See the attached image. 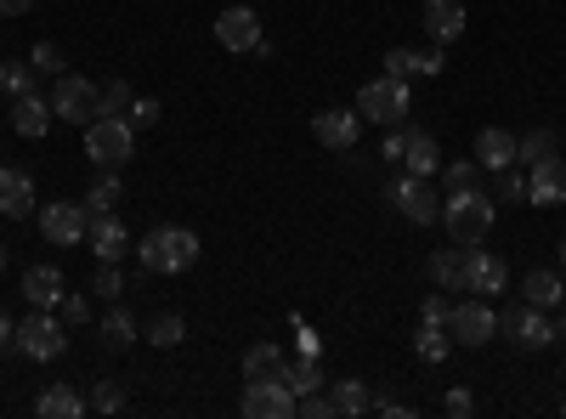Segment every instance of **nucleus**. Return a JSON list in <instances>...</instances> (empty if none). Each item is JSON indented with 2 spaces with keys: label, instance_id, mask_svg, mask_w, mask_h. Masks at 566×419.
I'll list each match as a JSON object with an SVG mask.
<instances>
[{
  "label": "nucleus",
  "instance_id": "obj_1",
  "mask_svg": "<svg viewBox=\"0 0 566 419\" xmlns=\"http://www.w3.org/2000/svg\"><path fill=\"white\" fill-rule=\"evenodd\" d=\"M493 216H499V199L482 193V188H453L442 193V227L453 244H482L493 232Z\"/></svg>",
  "mask_w": 566,
  "mask_h": 419
},
{
  "label": "nucleus",
  "instance_id": "obj_2",
  "mask_svg": "<svg viewBox=\"0 0 566 419\" xmlns=\"http://www.w3.org/2000/svg\"><path fill=\"white\" fill-rule=\"evenodd\" d=\"M136 255H142V272H165V277H176V272H187L199 261V232H187V227H154L148 239L136 244Z\"/></svg>",
  "mask_w": 566,
  "mask_h": 419
},
{
  "label": "nucleus",
  "instance_id": "obj_3",
  "mask_svg": "<svg viewBox=\"0 0 566 419\" xmlns=\"http://www.w3.org/2000/svg\"><path fill=\"white\" fill-rule=\"evenodd\" d=\"M136 154V125L125 114H97L85 125V159L97 170H119Z\"/></svg>",
  "mask_w": 566,
  "mask_h": 419
},
{
  "label": "nucleus",
  "instance_id": "obj_4",
  "mask_svg": "<svg viewBox=\"0 0 566 419\" xmlns=\"http://www.w3.org/2000/svg\"><path fill=\"white\" fill-rule=\"evenodd\" d=\"M368 125H380V130H391V125H408V108H413V97H408V80H391V74H380V80H368L363 91H357V103H352Z\"/></svg>",
  "mask_w": 566,
  "mask_h": 419
},
{
  "label": "nucleus",
  "instance_id": "obj_5",
  "mask_svg": "<svg viewBox=\"0 0 566 419\" xmlns=\"http://www.w3.org/2000/svg\"><path fill=\"white\" fill-rule=\"evenodd\" d=\"M23 357H34V363H52V357H63V346H69V335H63V323H57V312H45V306H29V317H18V341H12Z\"/></svg>",
  "mask_w": 566,
  "mask_h": 419
},
{
  "label": "nucleus",
  "instance_id": "obj_6",
  "mask_svg": "<svg viewBox=\"0 0 566 419\" xmlns=\"http://www.w3.org/2000/svg\"><path fill=\"white\" fill-rule=\"evenodd\" d=\"M52 114L57 119H69V125H91L103 114V85H91V80H80V74H57V85H52Z\"/></svg>",
  "mask_w": 566,
  "mask_h": 419
},
{
  "label": "nucleus",
  "instance_id": "obj_7",
  "mask_svg": "<svg viewBox=\"0 0 566 419\" xmlns=\"http://www.w3.org/2000/svg\"><path fill=\"white\" fill-rule=\"evenodd\" d=\"M499 335H510L522 352H544V346H555V323H549V312L544 306H510V312H499Z\"/></svg>",
  "mask_w": 566,
  "mask_h": 419
},
{
  "label": "nucleus",
  "instance_id": "obj_8",
  "mask_svg": "<svg viewBox=\"0 0 566 419\" xmlns=\"http://www.w3.org/2000/svg\"><path fill=\"white\" fill-rule=\"evenodd\" d=\"M386 193L397 199V210H402L413 227H431V221H442V188H431V176H397Z\"/></svg>",
  "mask_w": 566,
  "mask_h": 419
},
{
  "label": "nucleus",
  "instance_id": "obj_9",
  "mask_svg": "<svg viewBox=\"0 0 566 419\" xmlns=\"http://www.w3.org/2000/svg\"><path fill=\"white\" fill-rule=\"evenodd\" d=\"M448 335H453V346H488L499 335V312L482 295H470L448 312Z\"/></svg>",
  "mask_w": 566,
  "mask_h": 419
},
{
  "label": "nucleus",
  "instance_id": "obj_10",
  "mask_svg": "<svg viewBox=\"0 0 566 419\" xmlns=\"http://www.w3.org/2000/svg\"><path fill=\"white\" fill-rule=\"evenodd\" d=\"M34 216H40L45 244H57V250H69V244H85V227H91V210H85V205L52 199V205H40Z\"/></svg>",
  "mask_w": 566,
  "mask_h": 419
},
{
  "label": "nucleus",
  "instance_id": "obj_11",
  "mask_svg": "<svg viewBox=\"0 0 566 419\" xmlns=\"http://www.w3.org/2000/svg\"><path fill=\"white\" fill-rule=\"evenodd\" d=\"M295 402H301V397L290 391V380H244L239 413H244V419H290Z\"/></svg>",
  "mask_w": 566,
  "mask_h": 419
},
{
  "label": "nucleus",
  "instance_id": "obj_12",
  "mask_svg": "<svg viewBox=\"0 0 566 419\" xmlns=\"http://www.w3.org/2000/svg\"><path fill=\"white\" fill-rule=\"evenodd\" d=\"M312 136L328 154H346V148H357V136H363V114L357 108H323V114H312Z\"/></svg>",
  "mask_w": 566,
  "mask_h": 419
},
{
  "label": "nucleus",
  "instance_id": "obj_13",
  "mask_svg": "<svg viewBox=\"0 0 566 419\" xmlns=\"http://www.w3.org/2000/svg\"><path fill=\"white\" fill-rule=\"evenodd\" d=\"M470 255H476V244H442L431 261H424V272H431V284L442 295H459L470 284Z\"/></svg>",
  "mask_w": 566,
  "mask_h": 419
},
{
  "label": "nucleus",
  "instance_id": "obj_14",
  "mask_svg": "<svg viewBox=\"0 0 566 419\" xmlns=\"http://www.w3.org/2000/svg\"><path fill=\"white\" fill-rule=\"evenodd\" d=\"M527 205H538V210L566 205V159L560 154H549V159H538L527 170Z\"/></svg>",
  "mask_w": 566,
  "mask_h": 419
},
{
  "label": "nucleus",
  "instance_id": "obj_15",
  "mask_svg": "<svg viewBox=\"0 0 566 419\" xmlns=\"http://www.w3.org/2000/svg\"><path fill=\"white\" fill-rule=\"evenodd\" d=\"M216 40L227 45V52H239V57H244V52H255L266 34H261V18H255L250 7H227V12L216 18Z\"/></svg>",
  "mask_w": 566,
  "mask_h": 419
},
{
  "label": "nucleus",
  "instance_id": "obj_16",
  "mask_svg": "<svg viewBox=\"0 0 566 419\" xmlns=\"http://www.w3.org/2000/svg\"><path fill=\"white\" fill-rule=\"evenodd\" d=\"M34 210H40L34 205V176L7 165V170H0V216H7V221H29Z\"/></svg>",
  "mask_w": 566,
  "mask_h": 419
},
{
  "label": "nucleus",
  "instance_id": "obj_17",
  "mask_svg": "<svg viewBox=\"0 0 566 419\" xmlns=\"http://www.w3.org/2000/svg\"><path fill=\"white\" fill-rule=\"evenodd\" d=\"M85 244H91V255H97V261H119V255L130 250V232H125V221H119L114 210H103V216H91Z\"/></svg>",
  "mask_w": 566,
  "mask_h": 419
},
{
  "label": "nucleus",
  "instance_id": "obj_18",
  "mask_svg": "<svg viewBox=\"0 0 566 419\" xmlns=\"http://www.w3.org/2000/svg\"><path fill=\"white\" fill-rule=\"evenodd\" d=\"M419 23H424V34H431L437 45H453V40H464V0H424Z\"/></svg>",
  "mask_w": 566,
  "mask_h": 419
},
{
  "label": "nucleus",
  "instance_id": "obj_19",
  "mask_svg": "<svg viewBox=\"0 0 566 419\" xmlns=\"http://www.w3.org/2000/svg\"><path fill=\"white\" fill-rule=\"evenodd\" d=\"M52 103L40 97V91H23V97H12V130L23 136V143H40L45 130H52Z\"/></svg>",
  "mask_w": 566,
  "mask_h": 419
},
{
  "label": "nucleus",
  "instance_id": "obj_20",
  "mask_svg": "<svg viewBox=\"0 0 566 419\" xmlns=\"http://www.w3.org/2000/svg\"><path fill=\"white\" fill-rule=\"evenodd\" d=\"M464 290H470V295H482V301L504 295V290H510V266H504L493 250L476 244V255H470V284H464Z\"/></svg>",
  "mask_w": 566,
  "mask_h": 419
},
{
  "label": "nucleus",
  "instance_id": "obj_21",
  "mask_svg": "<svg viewBox=\"0 0 566 419\" xmlns=\"http://www.w3.org/2000/svg\"><path fill=\"white\" fill-rule=\"evenodd\" d=\"M63 295H69V284H63V272H57V266H29V272H23V301H29V306L57 312Z\"/></svg>",
  "mask_w": 566,
  "mask_h": 419
},
{
  "label": "nucleus",
  "instance_id": "obj_22",
  "mask_svg": "<svg viewBox=\"0 0 566 419\" xmlns=\"http://www.w3.org/2000/svg\"><path fill=\"white\" fill-rule=\"evenodd\" d=\"M402 170H408V176H437V170H442V143H437L431 130H408Z\"/></svg>",
  "mask_w": 566,
  "mask_h": 419
},
{
  "label": "nucleus",
  "instance_id": "obj_23",
  "mask_svg": "<svg viewBox=\"0 0 566 419\" xmlns=\"http://www.w3.org/2000/svg\"><path fill=\"white\" fill-rule=\"evenodd\" d=\"M522 295H527V306H544V312H555V306L566 301V272L533 266V272L522 277Z\"/></svg>",
  "mask_w": 566,
  "mask_h": 419
},
{
  "label": "nucleus",
  "instance_id": "obj_24",
  "mask_svg": "<svg viewBox=\"0 0 566 419\" xmlns=\"http://www.w3.org/2000/svg\"><path fill=\"white\" fill-rule=\"evenodd\" d=\"M476 165H482V170H510V165H515V136H510L504 125L476 130Z\"/></svg>",
  "mask_w": 566,
  "mask_h": 419
},
{
  "label": "nucleus",
  "instance_id": "obj_25",
  "mask_svg": "<svg viewBox=\"0 0 566 419\" xmlns=\"http://www.w3.org/2000/svg\"><path fill=\"white\" fill-rule=\"evenodd\" d=\"M85 408H91V402H85L74 386H63V380H57V386H45V391H40V402H34V413H40V419H80Z\"/></svg>",
  "mask_w": 566,
  "mask_h": 419
},
{
  "label": "nucleus",
  "instance_id": "obj_26",
  "mask_svg": "<svg viewBox=\"0 0 566 419\" xmlns=\"http://www.w3.org/2000/svg\"><path fill=\"white\" fill-rule=\"evenodd\" d=\"M283 368H290V357H283V346H272V341H255L244 352V380H283Z\"/></svg>",
  "mask_w": 566,
  "mask_h": 419
},
{
  "label": "nucleus",
  "instance_id": "obj_27",
  "mask_svg": "<svg viewBox=\"0 0 566 419\" xmlns=\"http://www.w3.org/2000/svg\"><path fill=\"white\" fill-rule=\"evenodd\" d=\"M328 402H335L340 419H363V413H374V391H368V380H335V386H328Z\"/></svg>",
  "mask_w": 566,
  "mask_h": 419
},
{
  "label": "nucleus",
  "instance_id": "obj_28",
  "mask_svg": "<svg viewBox=\"0 0 566 419\" xmlns=\"http://www.w3.org/2000/svg\"><path fill=\"white\" fill-rule=\"evenodd\" d=\"M181 341H187L181 312H159V317H148V346H154V352H176Z\"/></svg>",
  "mask_w": 566,
  "mask_h": 419
},
{
  "label": "nucleus",
  "instance_id": "obj_29",
  "mask_svg": "<svg viewBox=\"0 0 566 419\" xmlns=\"http://www.w3.org/2000/svg\"><path fill=\"white\" fill-rule=\"evenodd\" d=\"M413 352H419L424 363H448V352H453V335L442 329V323H419V335H413Z\"/></svg>",
  "mask_w": 566,
  "mask_h": 419
},
{
  "label": "nucleus",
  "instance_id": "obj_30",
  "mask_svg": "<svg viewBox=\"0 0 566 419\" xmlns=\"http://www.w3.org/2000/svg\"><path fill=\"white\" fill-rule=\"evenodd\" d=\"M97 341H103L108 352H125V346L136 341V317H130L125 306H114V312L103 317V329H97Z\"/></svg>",
  "mask_w": 566,
  "mask_h": 419
},
{
  "label": "nucleus",
  "instance_id": "obj_31",
  "mask_svg": "<svg viewBox=\"0 0 566 419\" xmlns=\"http://www.w3.org/2000/svg\"><path fill=\"white\" fill-rule=\"evenodd\" d=\"M549 154H560V136H555V130L515 136V159H522V165H538V159H549Z\"/></svg>",
  "mask_w": 566,
  "mask_h": 419
},
{
  "label": "nucleus",
  "instance_id": "obj_32",
  "mask_svg": "<svg viewBox=\"0 0 566 419\" xmlns=\"http://www.w3.org/2000/svg\"><path fill=\"white\" fill-rule=\"evenodd\" d=\"M114 205H119V170H97V181H91V193H85V210L103 216Z\"/></svg>",
  "mask_w": 566,
  "mask_h": 419
},
{
  "label": "nucleus",
  "instance_id": "obj_33",
  "mask_svg": "<svg viewBox=\"0 0 566 419\" xmlns=\"http://www.w3.org/2000/svg\"><path fill=\"white\" fill-rule=\"evenodd\" d=\"M283 380H290V391H295V397H306V391H317V386H323V368H317V357H306V352H301L290 368H283Z\"/></svg>",
  "mask_w": 566,
  "mask_h": 419
},
{
  "label": "nucleus",
  "instance_id": "obj_34",
  "mask_svg": "<svg viewBox=\"0 0 566 419\" xmlns=\"http://www.w3.org/2000/svg\"><path fill=\"white\" fill-rule=\"evenodd\" d=\"M91 295H97V301H119V295H125L119 261H97V277H91Z\"/></svg>",
  "mask_w": 566,
  "mask_h": 419
},
{
  "label": "nucleus",
  "instance_id": "obj_35",
  "mask_svg": "<svg viewBox=\"0 0 566 419\" xmlns=\"http://www.w3.org/2000/svg\"><path fill=\"white\" fill-rule=\"evenodd\" d=\"M34 63H0V91H7V97H23V91H34Z\"/></svg>",
  "mask_w": 566,
  "mask_h": 419
},
{
  "label": "nucleus",
  "instance_id": "obj_36",
  "mask_svg": "<svg viewBox=\"0 0 566 419\" xmlns=\"http://www.w3.org/2000/svg\"><path fill=\"white\" fill-rule=\"evenodd\" d=\"M476 176H482L476 159H448V165H442V193H453V188H476Z\"/></svg>",
  "mask_w": 566,
  "mask_h": 419
},
{
  "label": "nucleus",
  "instance_id": "obj_37",
  "mask_svg": "<svg viewBox=\"0 0 566 419\" xmlns=\"http://www.w3.org/2000/svg\"><path fill=\"white\" fill-rule=\"evenodd\" d=\"M85 402H91V413H119V408H125V391H119L114 380H97Z\"/></svg>",
  "mask_w": 566,
  "mask_h": 419
},
{
  "label": "nucleus",
  "instance_id": "obj_38",
  "mask_svg": "<svg viewBox=\"0 0 566 419\" xmlns=\"http://www.w3.org/2000/svg\"><path fill=\"white\" fill-rule=\"evenodd\" d=\"M386 74L391 80H413L419 74V52H413V45H391V52H386Z\"/></svg>",
  "mask_w": 566,
  "mask_h": 419
},
{
  "label": "nucleus",
  "instance_id": "obj_39",
  "mask_svg": "<svg viewBox=\"0 0 566 419\" xmlns=\"http://www.w3.org/2000/svg\"><path fill=\"white\" fill-rule=\"evenodd\" d=\"M29 63H34V74H45V80H57V74H63V52H57L52 40H40L34 52H29Z\"/></svg>",
  "mask_w": 566,
  "mask_h": 419
},
{
  "label": "nucleus",
  "instance_id": "obj_40",
  "mask_svg": "<svg viewBox=\"0 0 566 419\" xmlns=\"http://www.w3.org/2000/svg\"><path fill=\"white\" fill-rule=\"evenodd\" d=\"M499 176V188L493 199H510V205H527V176H515V170H493Z\"/></svg>",
  "mask_w": 566,
  "mask_h": 419
},
{
  "label": "nucleus",
  "instance_id": "obj_41",
  "mask_svg": "<svg viewBox=\"0 0 566 419\" xmlns=\"http://www.w3.org/2000/svg\"><path fill=\"white\" fill-rule=\"evenodd\" d=\"M125 119H130L136 130H148V125H159V103H154V97H130Z\"/></svg>",
  "mask_w": 566,
  "mask_h": 419
},
{
  "label": "nucleus",
  "instance_id": "obj_42",
  "mask_svg": "<svg viewBox=\"0 0 566 419\" xmlns=\"http://www.w3.org/2000/svg\"><path fill=\"white\" fill-rule=\"evenodd\" d=\"M130 108V85L125 80H103V114H125Z\"/></svg>",
  "mask_w": 566,
  "mask_h": 419
},
{
  "label": "nucleus",
  "instance_id": "obj_43",
  "mask_svg": "<svg viewBox=\"0 0 566 419\" xmlns=\"http://www.w3.org/2000/svg\"><path fill=\"white\" fill-rule=\"evenodd\" d=\"M295 413H306V419H328V413H335V402H328V391L317 386V391H306V397L295 402Z\"/></svg>",
  "mask_w": 566,
  "mask_h": 419
},
{
  "label": "nucleus",
  "instance_id": "obj_44",
  "mask_svg": "<svg viewBox=\"0 0 566 419\" xmlns=\"http://www.w3.org/2000/svg\"><path fill=\"white\" fill-rule=\"evenodd\" d=\"M402 148H408V125H391L386 143H380V159H386V165H402Z\"/></svg>",
  "mask_w": 566,
  "mask_h": 419
},
{
  "label": "nucleus",
  "instance_id": "obj_45",
  "mask_svg": "<svg viewBox=\"0 0 566 419\" xmlns=\"http://www.w3.org/2000/svg\"><path fill=\"white\" fill-rule=\"evenodd\" d=\"M448 312H453V301L437 290V295H424V306H419V317L424 323H442V329H448Z\"/></svg>",
  "mask_w": 566,
  "mask_h": 419
},
{
  "label": "nucleus",
  "instance_id": "obj_46",
  "mask_svg": "<svg viewBox=\"0 0 566 419\" xmlns=\"http://www.w3.org/2000/svg\"><path fill=\"white\" fill-rule=\"evenodd\" d=\"M442 408H448V413H453V419H464V413H476V397H470V391H464V386H453V391H448V402H442Z\"/></svg>",
  "mask_w": 566,
  "mask_h": 419
},
{
  "label": "nucleus",
  "instance_id": "obj_47",
  "mask_svg": "<svg viewBox=\"0 0 566 419\" xmlns=\"http://www.w3.org/2000/svg\"><path fill=\"white\" fill-rule=\"evenodd\" d=\"M63 323H91V301L85 295H63Z\"/></svg>",
  "mask_w": 566,
  "mask_h": 419
},
{
  "label": "nucleus",
  "instance_id": "obj_48",
  "mask_svg": "<svg viewBox=\"0 0 566 419\" xmlns=\"http://www.w3.org/2000/svg\"><path fill=\"white\" fill-rule=\"evenodd\" d=\"M448 69V57H442V45H431V52H419V74L431 80V74H442Z\"/></svg>",
  "mask_w": 566,
  "mask_h": 419
},
{
  "label": "nucleus",
  "instance_id": "obj_49",
  "mask_svg": "<svg viewBox=\"0 0 566 419\" xmlns=\"http://www.w3.org/2000/svg\"><path fill=\"white\" fill-rule=\"evenodd\" d=\"M18 341V323H12V312H0V352H7Z\"/></svg>",
  "mask_w": 566,
  "mask_h": 419
},
{
  "label": "nucleus",
  "instance_id": "obj_50",
  "mask_svg": "<svg viewBox=\"0 0 566 419\" xmlns=\"http://www.w3.org/2000/svg\"><path fill=\"white\" fill-rule=\"evenodd\" d=\"M34 7V0H0V18H23Z\"/></svg>",
  "mask_w": 566,
  "mask_h": 419
},
{
  "label": "nucleus",
  "instance_id": "obj_51",
  "mask_svg": "<svg viewBox=\"0 0 566 419\" xmlns=\"http://www.w3.org/2000/svg\"><path fill=\"white\" fill-rule=\"evenodd\" d=\"M295 335H301V352H306V357H317V335L306 329V323H295Z\"/></svg>",
  "mask_w": 566,
  "mask_h": 419
},
{
  "label": "nucleus",
  "instance_id": "obj_52",
  "mask_svg": "<svg viewBox=\"0 0 566 419\" xmlns=\"http://www.w3.org/2000/svg\"><path fill=\"white\" fill-rule=\"evenodd\" d=\"M555 335H560V346H566V317H560V323H555Z\"/></svg>",
  "mask_w": 566,
  "mask_h": 419
},
{
  "label": "nucleus",
  "instance_id": "obj_53",
  "mask_svg": "<svg viewBox=\"0 0 566 419\" xmlns=\"http://www.w3.org/2000/svg\"><path fill=\"white\" fill-rule=\"evenodd\" d=\"M560 272H566V239H560Z\"/></svg>",
  "mask_w": 566,
  "mask_h": 419
},
{
  "label": "nucleus",
  "instance_id": "obj_54",
  "mask_svg": "<svg viewBox=\"0 0 566 419\" xmlns=\"http://www.w3.org/2000/svg\"><path fill=\"white\" fill-rule=\"evenodd\" d=\"M0 272H7V244H0Z\"/></svg>",
  "mask_w": 566,
  "mask_h": 419
},
{
  "label": "nucleus",
  "instance_id": "obj_55",
  "mask_svg": "<svg viewBox=\"0 0 566 419\" xmlns=\"http://www.w3.org/2000/svg\"><path fill=\"white\" fill-rule=\"evenodd\" d=\"M560 413H566V397H560Z\"/></svg>",
  "mask_w": 566,
  "mask_h": 419
}]
</instances>
